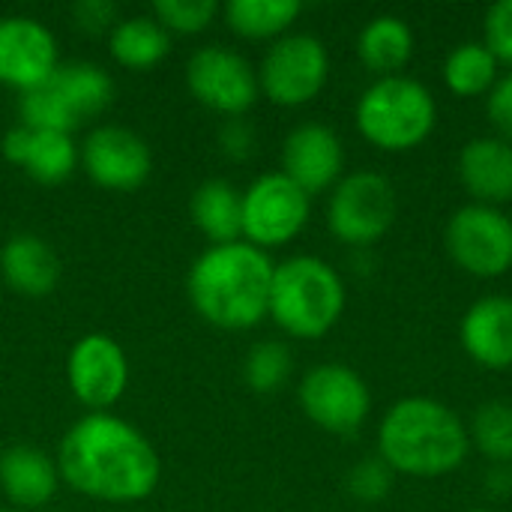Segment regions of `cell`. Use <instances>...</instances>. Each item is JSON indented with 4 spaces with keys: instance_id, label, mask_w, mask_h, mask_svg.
Listing matches in <instances>:
<instances>
[{
    "instance_id": "cell-19",
    "label": "cell",
    "mask_w": 512,
    "mask_h": 512,
    "mask_svg": "<svg viewBox=\"0 0 512 512\" xmlns=\"http://www.w3.org/2000/svg\"><path fill=\"white\" fill-rule=\"evenodd\" d=\"M459 180L477 204L512 201V144L498 135L468 141L459 153Z\"/></svg>"
},
{
    "instance_id": "cell-4",
    "label": "cell",
    "mask_w": 512,
    "mask_h": 512,
    "mask_svg": "<svg viewBox=\"0 0 512 512\" xmlns=\"http://www.w3.org/2000/svg\"><path fill=\"white\" fill-rule=\"evenodd\" d=\"M345 312L342 276L315 255H294L273 270L270 318L294 339L327 336Z\"/></svg>"
},
{
    "instance_id": "cell-30",
    "label": "cell",
    "mask_w": 512,
    "mask_h": 512,
    "mask_svg": "<svg viewBox=\"0 0 512 512\" xmlns=\"http://www.w3.org/2000/svg\"><path fill=\"white\" fill-rule=\"evenodd\" d=\"M216 0H159L153 3V18L168 33H201L216 18Z\"/></svg>"
},
{
    "instance_id": "cell-13",
    "label": "cell",
    "mask_w": 512,
    "mask_h": 512,
    "mask_svg": "<svg viewBox=\"0 0 512 512\" xmlns=\"http://www.w3.org/2000/svg\"><path fill=\"white\" fill-rule=\"evenodd\" d=\"M66 381L72 396L93 411H105L126 393L129 360L117 339L108 333L81 336L66 357Z\"/></svg>"
},
{
    "instance_id": "cell-11",
    "label": "cell",
    "mask_w": 512,
    "mask_h": 512,
    "mask_svg": "<svg viewBox=\"0 0 512 512\" xmlns=\"http://www.w3.org/2000/svg\"><path fill=\"white\" fill-rule=\"evenodd\" d=\"M300 408L324 432L351 435L366 423L372 411V393L354 369L342 363H324L303 375Z\"/></svg>"
},
{
    "instance_id": "cell-2",
    "label": "cell",
    "mask_w": 512,
    "mask_h": 512,
    "mask_svg": "<svg viewBox=\"0 0 512 512\" xmlns=\"http://www.w3.org/2000/svg\"><path fill=\"white\" fill-rule=\"evenodd\" d=\"M276 264L246 240L204 249L186 276L192 309L219 330H249L270 315Z\"/></svg>"
},
{
    "instance_id": "cell-3",
    "label": "cell",
    "mask_w": 512,
    "mask_h": 512,
    "mask_svg": "<svg viewBox=\"0 0 512 512\" xmlns=\"http://www.w3.org/2000/svg\"><path fill=\"white\" fill-rule=\"evenodd\" d=\"M468 447L471 435L459 414L429 396L399 399L378 429L381 459L408 477H444L465 462Z\"/></svg>"
},
{
    "instance_id": "cell-20",
    "label": "cell",
    "mask_w": 512,
    "mask_h": 512,
    "mask_svg": "<svg viewBox=\"0 0 512 512\" xmlns=\"http://www.w3.org/2000/svg\"><path fill=\"white\" fill-rule=\"evenodd\" d=\"M0 273L21 297H48L60 279V258L39 234H12L0 252Z\"/></svg>"
},
{
    "instance_id": "cell-18",
    "label": "cell",
    "mask_w": 512,
    "mask_h": 512,
    "mask_svg": "<svg viewBox=\"0 0 512 512\" xmlns=\"http://www.w3.org/2000/svg\"><path fill=\"white\" fill-rule=\"evenodd\" d=\"M60 486L57 462L33 444H12L0 450V492L18 510L45 507Z\"/></svg>"
},
{
    "instance_id": "cell-31",
    "label": "cell",
    "mask_w": 512,
    "mask_h": 512,
    "mask_svg": "<svg viewBox=\"0 0 512 512\" xmlns=\"http://www.w3.org/2000/svg\"><path fill=\"white\" fill-rule=\"evenodd\" d=\"M393 468L378 456V459H363L360 465L351 468V474L345 477V486L351 492V498H357L360 504H378L390 495L393 489Z\"/></svg>"
},
{
    "instance_id": "cell-9",
    "label": "cell",
    "mask_w": 512,
    "mask_h": 512,
    "mask_svg": "<svg viewBox=\"0 0 512 512\" xmlns=\"http://www.w3.org/2000/svg\"><path fill=\"white\" fill-rule=\"evenodd\" d=\"M447 252L471 276H504L512 267V219L489 204L459 207L447 225Z\"/></svg>"
},
{
    "instance_id": "cell-35",
    "label": "cell",
    "mask_w": 512,
    "mask_h": 512,
    "mask_svg": "<svg viewBox=\"0 0 512 512\" xmlns=\"http://www.w3.org/2000/svg\"><path fill=\"white\" fill-rule=\"evenodd\" d=\"M219 141L231 159H249L255 150V129L243 117H231L219 132Z\"/></svg>"
},
{
    "instance_id": "cell-27",
    "label": "cell",
    "mask_w": 512,
    "mask_h": 512,
    "mask_svg": "<svg viewBox=\"0 0 512 512\" xmlns=\"http://www.w3.org/2000/svg\"><path fill=\"white\" fill-rule=\"evenodd\" d=\"M291 372H294V357H291L288 345L276 342V339L252 345L246 354V363H243V378H246L249 390L261 393V396L279 393L288 384Z\"/></svg>"
},
{
    "instance_id": "cell-14",
    "label": "cell",
    "mask_w": 512,
    "mask_h": 512,
    "mask_svg": "<svg viewBox=\"0 0 512 512\" xmlns=\"http://www.w3.org/2000/svg\"><path fill=\"white\" fill-rule=\"evenodd\" d=\"M60 66L54 33L30 15L0 18V84L18 93L45 84Z\"/></svg>"
},
{
    "instance_id": "cell-8",
    "label": "cell",
    "mask_w": 512,
    "mask_h": 512,
    "mask_svg": "<svg viewBox=\"0 0 512 512\" xmlns=\"http://www.w3.org/2000/svg\"><path fill=\"white\" fill-rule=\"evenodd\" d=\"M312 198L282 171L261 174L243 189V240L258 249L291 243L309 222Z\"/></svg>"
},
{
    "instance_id": "cell-36",
    "label": "cell",
    "mask_w": 512,
    "mask_h": 512,
    "mask_svg": "<svg viewBox=\"0 0 512 512\" xmlns=\"http://www.w3.org/2000/svg\"><path fill=\"white\" fill-rule=\"evenodd\" d=\"M486 489H489L492 495H510V492H512V471H507L504 465L492 468V471L486 474Z\"/></svg>"
},
{
    "instance_id": "cell-16",
    "label": "cell",
    "mask_w": 512,
    "mask_h": 512,
    "mask_svg": "<svg viewBox=\"0 0 512 512\" xmlns=\"http://www.w3.org/2000/svg\"><path fill=\"white\" fill-rule=\"evenodd\" d=\"M3 156L21 168L30 180L42 186H57L72 177L78 165V147L66 132L30 129L24 123L12 126L3 138Z\"/></svg>"
},
{
    "instance_id": "cell-23",
    "label": "cell",
    "mask_w": 512,
    "mask_h": 512,
    "mask_svg": "<svg viewBox=\"0 0 512 512\" xmlns=\"http://www.w3.org/2000/svg\"><path fill=\"white\" fill-rule=\"evenodd\" d=\"M108 51L126 69H153L168 57L171 33L153 15H129L111 27Z\"/></svg>"
},
{
    "instance_id": "cell-28",
    "label": "cell",
    "mask_w": 512,
    "mask_h": 512,
    "mask_svg": "<svg viewBox=\"0 0 512 512\" xmlns=\"http://www.w3.org/2000/svg\"><path fill=\"white\" fill-rule=\"evenodd\" d=\"M477 450L495 465L512 462V405L504 399L483 402L474 414L471 432Z\"/></svg>"
},
{
    "instance_id": "cell-6",
    "label": "cell",
    "mask_w": 512,
    "mask_h": 512,
    "mask_svg": "<svg viewBox=\"0 0 512 512\" xmlns=\"http://www.w3.org/2000/svg\"><path fill=\"white\" fill-rule=\"evenodd\" d=\"M327 75L330 54L324 42L312 33H285L267 48L258 66V87L273 105L297 108L324 90Z\"/></svg>"
},
{
    "instance_id": "cell-15",
    "label": "cell",
    "mask_w": 512,
    "mask_h": 512,
    "mask_svg": "<svg viewBox=\"0 0 512 512\" xmlns=\"http://www.w3.org/2000/svg\"><path fill=\"white\" fill-rule=\"evenodd\" d=\"M345 168V147L324 123H300L282 144V174L309 198L330 189Z\"/></svg>"
},
{
    "instance_id": "cell-12",
    "label": "cell",
    "mask_w": 512,
    "mask_h": 512,
    "mask_svg": "<svg viewBox=\"0 0 512 512\" xmlns=\"http://www.w3.org/2000/svg\"><path fill=\"white\" fill-rule=\"evenodd\" d=\"M84 174L108 192H135L153 171L147 141L126 126H96L78 150Z\"/></svg>"
},
{
    "instance_id": "cell-26",
    "label": "cell",
    "mask_w": 512,
    "mask_h": 512,
    "mask_svg": "<svg viewBox=\"0 0 512 512\" xmlns=\"http://www.w3.org/2000/svg\"><path fill=\"white\" fill-rule=\"evenodd\" d=\"M444 81L456 96H480L498 84V57L483 42H462L444 60Z\"/></svg>"
},
{
    "instance_id": "cell-7",
    "label": "cell",
    "mask_w": 512,
    "mask_h": 512,
    "mask_svg": "<svg viewBox=\"0 0 512 512\" xmlns=\"http://www.w3.org/2000/svg\"><path fill=\"white\" fill-rule=\"evenodd\" d=\"M399 216V198L393 183L375 171H354L333 189L327 222L336 240L348 246H372L381 240Z\"/></svg>"
},
{
    "instance_id": "cell-24",
    "label": "cell",
    "mask_w": 512,
    "mask_h": 512,
    "mask_svg": "<svg viewBox=\"0 0 512 512\" xmlns=\"http://www.w3.org/2000/svg\"><path fill=\"white\" fill-rule=\"evenodd\" d=\"M54 90L63 96L75 120H87L93 114H102L111 99H114V81L111 75L90 63V60H75V63H60L57 72L51 75Z\"/></svg>"
},
{
    "instance_id": "cell-34",
    "label": "cell",
    "mask_w": 512,
    "mask_h": 512,
    "mask_svg": "<svg viewBox=\"0 0 512 512\" xmlns=\"http://www.w3.org/2000/svg\"><path fill=\"white\" fill-rule=\"evenodd\" d=\"M489 120L498 129V138H504L507 144H512V72L492 87Z\"/></svg>"
},
{
    "instance_id": "cell-22",
    "label": "cell",
    "mask_w": 512,
    "mask_h": 512,
    "mask_svg": "<svg viewBox=\"0 0 512 512\" xmlns=\"http://www.w3.org/2000/svg\"><path fill=\"white\" fill-rule=\"evenodd\" d=\"M357 54L369 72H378L381 78L399 75L414 54V30L399 15H378L360 30Z\"/></svg>"
},
{
    "instance_id": "cell-32",
    "label": "cell",
    "mask_w": 512,
    "mask_h": 512,
    "mask_svg": "<svg viewBox=\"0 0 512 512\" xmlns=\"http://www.w3.org/2000/svg\"><path fill=\"white\" fill-rule=\"evenodd\" d=\"M483 30V45L498 57V63L504 60L512 66V0H498L495 6H489Z\"/></svg>"
},
{
    "instance_id": "cell-33",
    "label": "cell",
    "mask_w": 512,
    "mask_h": 512,
    "mask_svg": "<svg viewBox=\"0 0 512 512\" xmlns=\"http://www.w3.org/2000/svg\"><path fill=\"white\" fill-rule=\"evenodd\" d=\"M72 18L84 33H111V27L117 24V6L108 0H81L72 6Z\"/></svg>"
},
{
    "instance_id": "cell-1",
    "label": "cell",
    "mask_w": 512,
    "mask_h": 512,
    "mask_svg": "<svg viewBox=\"0 0 512 512\" xmlns=\"http://www.w3.org/2000/svg\"><path fill=\"white\" fill-rule=\"evenodd\" d=\"M57 471L60 480L84 498L135 504L150 498L159 486L162 462L138 426L108 411H93L60 438Z\"/></svg>"
},
{
    "instance_id": "cell-38",
    "label": "cell",
    "mask_w": 512,
    "mask_h": 512,
    "mask_svg": "<svg viewBox=\"0 0 512 512\" xmlns=\"http://www.w3.org/2000/svg\"><path fill=\"white\" fill-rule=\"evenodd\" d=\"M0 512H12V510H0Z\"/></svg>"
},
{
    "instance_id": "cell-25",
    "label": "cell",
    "mask_w": 512,
    "mask_h": 512,
    "mask_svg": "<svg viewBox=\"0 0 512 512\" xmlns=\"http://www.w3.org/2000/svg\"><path fill=\"white\" fill-rule=\"evenodd\" d=\"M300 12V0H231L225 21L243 39H279Z\"/></svg>"
},
{
    "instance_id": "cell-17",
    "label": "cell",
    "mask_w": 512,
    "mask_h": 512,
    "mask_svg": "<svg viewBox=\"0 0 512 512\" xmlns=\"http://www.w3.org/2000/svg\"><path fill=\"white\" fill-rule=\"evenodd\" d=\"M462 348L468 357L492 372L512 366V297H483L477 300L459 327Z\"/></svg>"
},
{
    "instance_id": "cell-21",
    "label": "cell",
    "mask_w": 512,
    "mask_h": 512,
    "mask_svg": "<svg viewBox=\"0 0 512 512\" xmlns=\"http://www.w3.org/2000/svg\"><path fill=\"white\" fill-rule=\"evenodd\" d=\"M189 216L210 246L237 243L243 237V192L225 177H210L192 192Z\"/></svg>"
},
{
    "instance_id": "cell-10",
    "label": "cell",
    "mask_w": 512,
    "mask_h": 512,
    "mask_svg": "<svg viewBox=\"0 0 512 512\" xmlns=\"http://www.w3.org/2000/svg\"><path fill=\"white\" fill-rule=\"evenodd\" d=\"M192 96L225 117H243L261 96L258 69L228 45H204L186 63Z\"/></svg>"
},
{
    "instance_id": "cell-5",
    "label": "cell",
    "mask_w": 512,
    "mask_h": 512,
    "mask_svg": "<svg viewBox=\"0 0 512 512\" xmlns=\"http://www.w3.org/2000/svg\"><path fill=\"white\" fill-rule=\"evenodd\" d=\"M435 114V96L426 84L390 75L363 90L357 102V129L378 150L405 153L432 135Z\"/></svg>"
},
{
    "instance_id": "cell-29",
    "label": "cell",
    "mask_w": 512,
    "mask_h": 512,
    "mask_svg": "<svg viewBox=\"0 0 512 512\" xmlns=\"http://www.w3.org/2000/svg\"><path fill=\"white\" fill-rule=\"evenodd\" d=\"M18 117L24 126L30 129H45V132H66L72 135V129L78 126L75 114L69 111V105L63 102V96L54 90L51 78L33 90H24L18 96Z\"/></svg>"
},
{
    "instance_id": "cell-37",
    "label": "cell",
    "mask_w": 512,
    "mask_h": 512,
    "mask_svg": "<svg viewBox=\"0 0 512 512\" xmlns=\"http://www.w3.org/2000/svg\"><path fill=\"white\" fill-rule=\"evenodd\" d=\"M468 512H492V510H483V507H480V510H468Z\"/></svg>"
}]
</instances>
